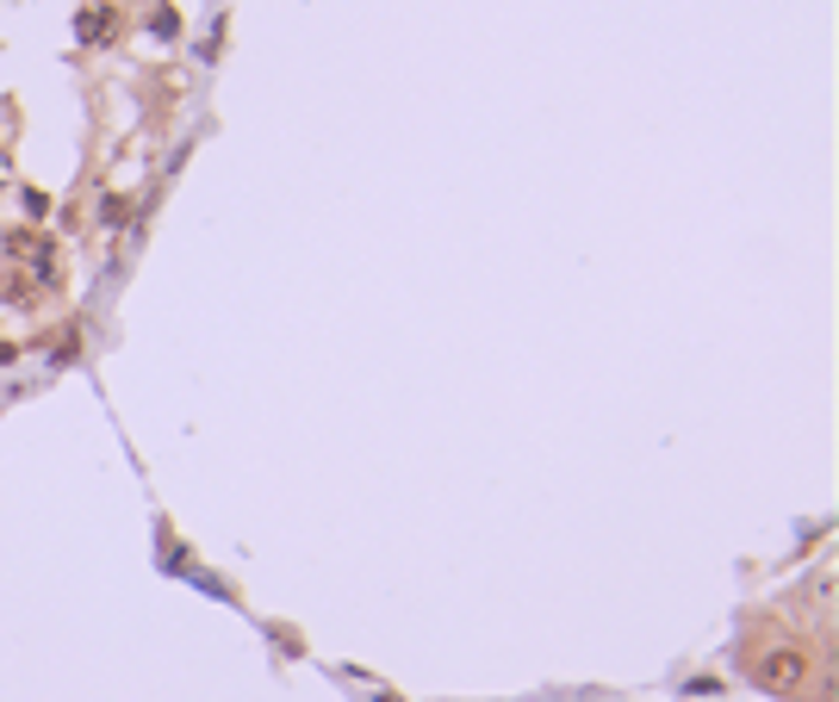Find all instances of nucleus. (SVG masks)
Masks as SVG:
<instances>
[{"mask_svg":"<svg viewBox=\"0 0 839 702\" xmlns=\"http://www.w3.org/2000/svg\"><path fill=\"white\" fill-rule=\"evenodd\" d=\"M0 181H7V162H0Z\"/></svg>","mask_w":839,"mask_h":702,"instance_id":"4","label":"nucleus"},{"mask_svg":"<svg viewBox=\"0 0 839 702\" xmlns=\"http://www.w3.org/2000/svg\"><path fill=\"white\" fill-rule=\"evenodd\" d=\"M76 32H81L88 44H106V38H113V7H94V13H81Z\"/></svg>","mask_w":839,"mask_h":702,"instance_id":"3","label":"nucleus"},{"mask_svg":"<svg viewBox=\"0 0 839 702\" xmlns=\"http://www.w3.org/2000/svg\"><path fill=\"white\" fill-rule=\"evenodd\" d=\"M752 678H759L765 690H796L802 683V653L796 646H783V659H752Z\"/></svg>","mask_w":839,"mask_h":702,"instance_id":"2","label":"nucleus"},{"mask_svg":"<svg viewBox=\"0 0 839 702\" xmlns=\"http://www.w3.org/2000/svg\"><path fill=\"white\" fill-rule=\"evenodd\" d=\"M0 243H7V255H20L25 267H38L44 280H50V274H57V249L44 243L38 230H7V237H0Z\"/></svg>","mask_w":839,"mask_h":702,"instance_id":"1","label":"nucleus"}]
</instances>
